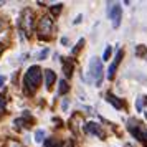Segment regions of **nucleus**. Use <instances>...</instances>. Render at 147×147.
Instances as JSON below:
<instances>
[{"instance_id":"obj_1","label":"nucleus","mask_w":147,"mask_h":147,"mask_svg":"<svg viewBox=\"0 0 147 147\" xmlns=\"http://www.w3.org/2000/svg\"><path fill=\"white\" fill-rule=\"evenodd\" d=\"M40 83H41L40 66H36V65H35V66H30L28 71L25 73V76H23V91H25V94L32 96V94L38 89Z\"/></svg>"},{"instance_id":"obj_2","label":"nucleus","mask_w":147,"mask_h":147,"mask_svg":"<svg viewBox=\"0 0 147 147\" xmlns=\"http://www.w3.org/2000/svg\"><path fill=\"white\" fill-rule=\"evenodd\" d=\"M88 81L91 83L94 81V84L96 86H101V83H102V61L99 58H96L93 56L91 60H89V65H88Z\"/></svg>"},{"instance_id":"obj_3","label":"nucleus","mask_w":147,"mask_h":147,"mask_svg":"<svg viewBox=\"0 0 147 147\" xmlns=\"http://www.w3.org/2000/svg\"><path fill=\"white\" fill-rule=\"evenodd\" d=\"M22 28L25 30V33L30 36L33 33V28H35V17L32 8H25L23 13H22Z\"/></svg>"},{"instance_id":"obj_4","label":"nucleus","mask_w":147,"mask_h":147,"mask_svg":"<svg viewBox=\"0 0 147 147\" xmlns=\"http://www.w3.org/2000/svg\"><path fill=\"white\" fill-rule=\"evenodd\" d=\"M129 131H131V134H132L137 140L144 142L147 146V131L140 126V124H137L136 121H129Z\"/></svg>"},{"instance_id":"obj_5","label":"nucleus","mask_w":147,"mask_h":147,"mask_svg":"<svg viewBox=\"0 0 147 147\" xmlns=\"http://www.w3.org/2000/svg\"><path fill=\"white\" fill-rule=\"evenodd\" d=\"M107 13H109L111 22H113V27L117 28L121 25V18H122V8H121L117 3H109V7H107Z\"/></svg>"},{"instance_id":"obj_6","label":"nucleus","mask_w":147,"mask_h":147,"mask_svg":"<svg viewBox=\"0 0 147 147\" xmlns=\"http://www.w3.org/2000/svg\"><path fill=\"white\" fill-rule=\"evenodd\" d=\"M51 28H53V20H51V17H41L40 23H38V32H40V36L41 38H48L50 33H51Z\"/></svg>"},{"instance_id":"obj_7","label":"nucleus","mask_w":147,"mask_h":147,"mask_svg":"<svg viewBox=\"0 0 147 147\" xmlns=\"http://www.w3.org/2000/svg\"><path fill=\"white\" fill-rule=\"evenodd\" d=\"M84 131L86 134H93V136H98V137H104V132H102V129H101L99 124H96V122H86L84 124Z\"/></svg>"},{"instance_id":"obj_8","label":"nucleus","mask_w":147,"mask_h":147,"mask_svg":"<svg viewBox=\"0 0 147 147\" xmlns=\"http://www.w3.org/2000/svg\"><path fill=\"white\" fill-rule=\"evenodd\" d=\"M122 51H119V53H117V56H116V60L113 61V63H111V66H109V69H107V78H109V80H113L114 78V73H116V68H117V65H119V61H121V58H122Z\"/></svg>"},{"instance_id":"obj_9","label":"nucleus","mask_w":147,"mask_h":147,"mask_svg":"<svg viewBox=\"0 0 147 147\" xmlns=\"http://www.w3.org/2000/svg\"><path fill=\"white\" fill-rule=\"evenodd\" d=\"M73 68H74V65L69 58H65V60H63V73L66 74V78H69V76L73 74Z\"/></svg>"},{"instance_id":"obj_10","label":"nucleus","mask_w":147,"mask_h":147,"mask_svg":"<svg viewBox=\"0 0 147 147\" xmlns=\"http://www.w3.org/2000/svg\"><path fill=\"white\" fill-rule=\"evenodd\" d=\"M45 147H73V146H71L69 140H66V142L63 144V142H58V140H55V139H48L47 142H45Z\"/></svg>"},{"instance_id":"obj_11","label":"nucleus","mask_w":147,"mask_h":147,"mask_svg":"<svg viewBox=\"0 0 147 147\" xmlns=\"http://www.w3.org/2000/svg\"><path fill=\"white\" fill-rule=\"evenodd\" d=\"M45 80H47V88L50 89V88L53 86V83L56 81V74H55L51 69H47V71H45Z\"/></svg>"},{"instance_id":"obj_12","label":"nucleus","mask_w":147,"mask_h":147,"mask_svg":"<svg viewBox=\"0 0 147 147\" xmlns=\"http://www.w3.org/2000/svg\"><path fill=\"white\" fill-rule=\"evenodd\" d=\"M76 124H83V117H81L80 114H76V116L71 117V126H73V131L78 134V132H80V126H76Z\"/></svg>"},{"instance_id":"obj_13","label":"nucleus","mask_w":147,"mask_h":147,"mask_svg":"<svg viewBox=\"0 0 147 147\" xmlns=\"http://www.w3.org/2000/svg\"><path fill=\"white\" fill-rule=\"evenodd\" d=\"M107 101H109V102H111L116 109H122V102H121L116 96H113V94H107Z\"/></svg>"},{"instance_id":"obj_14","label":"nucleus","mask_w":147,"mask_h":147,"mask_svg":"<svg viewBox=\"0 0 147 147\" xmlns=\"http://www.w3.org/2000/svg\"><path fill=\"white\" fill-rule=\"evenodd\" d=\"M43 140H45V131H43V129H38V131L35 132V142L40 144V142H43Z\"/></svg>"},{"instance_id":"obj_15","label":"nucleus","mask_w":147,"mask_h":147,"mask_svg":"<svg viewBox=\"0 0 147 147\" xmlns=\"http://www.w3.org/2000/svg\"><path fill=\"white\" fill-rule=\"evenodd\" d=\"M68 89H69L68 83L61 80V81H60V88H58V93H60V94H66V93H68Z\"/></svg>"},{"instance_id":"obj_16","label":"nucleus","mask_w":147,"mask_h":147,"mask_svg":"<svg viewBox=\"0 0 147 147\" xmlns=\"http://www.w3.org/2000/svg\"><path fill=\"white\" fill-rule=\"evenodd\" d=\"M3 147H23V146H22L18 140H15V139H8L7 142H5V146H3Z\"/></svg>"},{"instance_id":"obj_17","label":"nucleus","mask_w":147,"mask_h":147,"mask_svg":"<svg viewBox=\"0 0 147 147\" xmlns=\"http://www.w3.org/2000/svg\"><path fill=\"white\" fill-rule=\"evenodd\" d=\"M5 106H7V99L3 94H0V116L5 113Z\"/></svg>"},{"instance_id":"obj_18","label":"nucleus","mask_w":147,"mask_h":147,"mask_svg":"<svg viewBox=\"0 0 147 147\" xmlns=\"http://www.w3.org/2000/svg\"><path fill=\"white\" fill-rule=\"evenodd\" d=\"M111 51H113V48H111V47H106V50H104V55H102V61L109 60V56H111Z\"/></svg>"},{"instance_id":"obj_19","label":"nucleus","mask_w":147,"mask_h":147,"mask_svg":"<svg viewBox=\"0 0 147 147\" xmlns=\"http://www.w3.org/2000/svg\"><path fill=\"white\" fill-rule=\"evenodd\" d=\"M61 10H63V5H60V3H58V5L51 7V13H53V15H60Z\"/></svg>"},{"instance_id":"obj_20","label":"nucleus","mask_w":147,"mask_h":147,"mask_svg":"<svg viewBox=\"0 0 147 147\" xmlns=\"http://www.w3.org/2000/svg\"><path fill=\"white\" fill-rule=\"evenodd\" d=\"M144 98H139V99H137V104H136V106H137V111H142V106H144Z\"/></svg>"},{"instance_id":"obj_21","label":"nucleus","mask_w":147,"mask_h":147,"mask_svg":"<svg viewBox=\"0 0 147 147\" xmlns=\"http://www.w3.org/2000/svg\"><path fill=\"white\" fill-rule=\"evenodd\" d=\"M48 51H50V50H48V48H47V50H43V51H41V53H40V60H45V58H47Z\"/></svg>"},{"instance_id":"obj_22","label":"nucleus","mask_w":147,"mask_h":147,"mask_svg":"<svg viewBox=\"0 0 147 147\" xmlns=\"http://www.w3.org/2000/svg\"><path fill=\"white\" fill-rule=\"evenodd\" d=\"M61 107H63V111H66V109H68V101H66V99L61 102Z\"/></svg>"},{"instance_id":"obj_23","label":"nucleus","mask_w":147,"mask_h":147,"mask_svg":"<svg viewBox=\"0 0 147 147\" xmlns=\"http://www.w3.org/2000/svg\"><path fill=\"white\" fill-rule=\"evenodd\" d=\"M81 18H83V15H78V17H76V18L73 20V23H74V25H76V23H80V22H81Z\"/></svg>"},{"instance_id":"obj_24","label":"nucleus","mask_w":147,"mask_h":147,"mask_svg":"<svg viewBox=\"0 0 147 147\" xmlns=\"http://www.w3.org/2000/svg\"><path fill=\"white\" fill-rule=\"evenodd\" d=\"M3 83H5V76H0V88L3 86Z\"/></svg>"},{"instance_id":"obj_25","label":"nucleus","mask_w":147,"mask_h":147,"mask_svg":"<svg viewBox=\"0 0 147 147\" xmlns=\"http://www.w3.org/2000/svg\"><path fill=\"white\" fill-rule=\"evenodd\" d=\"M3 48H5V47H3V45L0 43V55H2V51H3Z\"/></svg>"},{"instance_id":"obj_26","label":"nucleus","mask_w":147,"mask_h":147,"mask_svg":"<svg viewBox=\"0 0 147 147\" xmlns=\"http://www.w3.org/2000/svg\"><path fill=\"white\" fill-rule=\"evenodd\" d=\"M2 28H3V23H2V22H0V30H2Z\"/></svg>"}]
</instances>
